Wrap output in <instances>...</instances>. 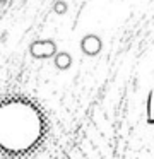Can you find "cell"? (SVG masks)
<instances>
[{
    "mask_svg": "<svg viewBox=\"0 0 154 159\" xmlns=\"http://www.w3.org/2000/svg\"><path fill=\"white\" fill-rule=\"evenodd\" d=\"M57 53H58V46L53 39H36L29 45V55L36 60L55 58Z\"/></svg>",
    "mask_w": 154,
    "mask_h": 159,
    "instance_id": "obj_1",
    "label": "cell"
},
{
    "mask_svg": "<svg viewBox=\"0 0 154 159\" xmlns=\"http://www.w3.org/2000/svg\"><path fill=\"white\" fill-rule=\"evenodd\" d=\"M79 48L86 57H98L103 50V39L98 34H84L81 38Z\"/></svg>",
    "mask_w": 154,
    "mask_h": 159,
    "instance_id": "obj_2",
    "label": "cell"
},
{
    "mask_svg": "<svg viewBox=\"0 0 154 159\" xmlns=\"http://www.w3.org/2000/svg\"><path fill=\"white\" fill-rule=\"evenodd\" d=\"M53 65H55V69L62 70V72L68 70L72 67V55L68 52H58L53 58Z\"/></svg>",
    "mask_w": 154,
    "mask_h": 159,
    "instance_id": "obj_3",
    "label": "cell"
},
{
    "mask_svg": "<svg viewBox=\"0 0 154 159\" xmlns=\"http://www.w3.org/2000/svg\"><path fill=\"white\" fill-rule=\"evenodd\" d=\"M67 11H68V5H67V2H63V0H57V2L53 4V12L55 14L63 16Z\"/></svg>",
    "mask_w": 154,
    "mask_h": 159,
    "instance_id": "obj_4",
    "label": "cell"
}]
</instances>
